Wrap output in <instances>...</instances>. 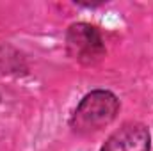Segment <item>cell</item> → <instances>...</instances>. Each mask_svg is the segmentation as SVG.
<instances>
[{
  "label": "cell",
  "mask_w": 153,
  "mask_h": 151,
  "mask_svg": "<svg viewBox=\"0 0 153 151\" xmlns=\"http://www.w3.org/2000/svg\"><path fill=\"white\" fill-rule=\"evenodd\" d=\"M121 101L109 89H93L82 96L70 115V128L76 135H91L107 128L119 114Z\"/></svg>",
  "instance_id": "cell-1"
},
{
  "label": "cell",
  "mask_w": 153,
  "mask_h": 151,
  "mask_svg": "<svg viewBox=\"0 0 153 151\" xmlns=\"http://www.w3.org/2000/svg\"><path fill=\"white\" fill-rule=\"evenodd\" d=\"M64 44L68 57L82 66H94L107 53L100 29L85 21H76L68 27Z\"/></svg>",
  "instance_id": "cell-2"
},
{
  "label": "cell",
  "mask_w": 153,
  "mask_h": 151,
  "mask_svg": "<svg viewBox=\"0 0 153 151\" xmlns=\"http://www.w3.org/2000/svg\"><path fill=\"white\" fill-rule=\"evenodd\" d=\"M100 151H152L150 128L139 121H126L109 135Z\"/></svg>",
  "instance_id": "cell-3"
}]
</instances>
